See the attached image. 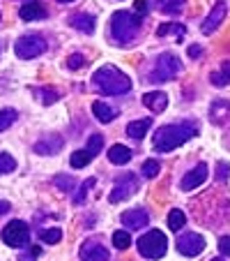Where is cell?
Instances as JSON below:
<instances>
[{
  "label": "cell",
  "mask_w": 230,
  "mask_h": 261,
  "mask_svg": "<svg viewBox=\"0 0 230 261\" xmlns=\"http://www.w3.org/2000/svg\"><path fill=\"white\" fill-rule=\"evenodd\" d=\"M143 104H145L150 111H154V114H161L168 107V95L161 93V90H152V93L143 95Z\"/></svg>",
  "instance_id": "9a60e30c"
},
{
  "label": "cell",
  "mask_w": 230,
  "mask_h": 261,
  "mask_svg": "<svg viewBox=\"0 0 230 261\" xmlns=\"http://www.w3.org/2000/svg\"><path fill=\"white\" fill-rule=\"evenodd\" d=\"M55 185H58L62 192H72L74 190V178L72 176H55Z\"/></svg>",
  "instance_id": "d6a6232c"
},
{
  "label": "cell",
  "mask_w": 230,
  "mask_h": 261,
  "mask_svg": "<svg viewBox=\"0 0 230 261\" xmlns=\"http://www.w3.org/2000/svg\"><path fill=\"white\" fill-rule=\"evenodd\" d=\"M0 238H3V243L10 247H23L30 243V231H28V224L21 220H12L10 224H7L5 229H3V233H0Z\"/></svg>",
  "instance_id": "52a82bcc"
},
{
  "label": "cell",
  "mask_w": 230,
  "mask_h": 261,
  "mask_svg": "<svg viewBox=\"0 0 230 261\" xmlns=\"http://www.w3.org/2000/svg\"><path fill=\"white\" fill-rule=\"evenodd\" d=\"M210 81L216 86V88H223V86L230 84V60H225V63L221 65L219 72H212L210 74Z\"/></svg>",
  "instance_id": "7402d4cb"
},
{
  "label": "cell",
  "mask_w": 230,
  "mask_h": 261,
  "mask_svg": "<svg viewBox=\"0 0 230 261\" xmlns=\"http://www.w3.org/2000/svg\"><path fill=\"white\" fill-rule=\"evenodd\" d=\"M207 176H210V169H207V164H205V162H201V164H198L196 169H191V171L186 173L184 178H182L180 188L184 190V192H191V190L201 188L203 182L207 180Z\"/></svg>",
  "instance_id": "30bf717a"
},
{
  "label": "cell",
  "mask_w": 230,
  "mask_h": 261,
  "mask_svg": "<svg viewBox=\"0 0 230 261\" xmlns=\"http://www.w3.org/2000/svg\"><path fill=\"white\" fill-rule=\"evenodd\" d=\"M69 25L76 30H81V33L85 35H92L94 28H97V19H94L92 14H83V12H79V14L69 16Z\"/></svg>",
  "instance_id": "2e32d148"
},
{
  "label": "cell",
  "mask_w": 230,
  "mask_h": 261,
  "mask_svg": "<svg viewBox=\"0 0 230 261\" xmlns=\"http://www.w3.org/2000/svg\"><path fill=\"white\" fill-rule=\"evenodd\" d=\"M58 3H74V0H58Z\"/></svg>",
  "instance_id": "60d3db41"
},
{
  "label": "cell",
  "mask_w": 230,
  "mask_h": 261,
  "mask_svg": "<svg viewBox=\"0 0 230 261\" xmlns=\"http://www.w3.org/2000/svg\"><path fill=\"white\" fill-rule=\"evenodd\" d=\"M113 245L118 247V250H127L132 245V236L127 231H115L113 233Z\"/></svg>",
  "instance_id": "4dcf8cb0"
},
{
  "label": "cell",
  "mask_w": 230,
  "mask_h": 261,
  "mask_svg": "<svg viewBox=\"0 0 230 261\" xmlns=\"http://www.w3.org/2000/svg\"><path fill=\"white\" fill-rule=\"evenodd\" d=\"M92 114H94V118H97L99 123H111V120H115L118 111H115L113 107H108L106 102L97 99V102H92Z\"/></svg>",
  "instance_id": "d6986e66"
},
{
  "label": "cell",
  "mask_w": 230,
  "mask_h": 261,
  "mask_svg": "<svg viewBox=\"0 0 230 261\" xmlns=\"http://www.w3.org/2000/svg\"><path fill=\"white\" fill-rule=\"evenodd\" d=\"M108 160H111L113 164H127L129 160H132V150H129L127 146H122V143H115V146H111V150H108Z\"/></svg>",
  "instance_id": "44dd1931"
},
{
  "label": "cell",
  "mask_w": 230,
  "mask_h": 261,
  "mask_svg": "<svg viewBox=\"0 0 230 261\" xmlns=\"http://www.w3.org/2000/svg\"><path fill=\"white\" fill-rule=\"evenodd\" d=\"M152 127V120L150 118H141V120H134V123L127 125V134L132 139H136V141H141L143 137H145L147 132H150Z\"/></svg>",
  "instance_id": "ffe728a7"
},
{
  "label": "cell",
  "mask_w": 230,
  "mask_h": 261,
  "mask_svg": "<svg viewBox=\"0 0 230 261\" xmlns=\"http://www.w3.org/2000/svg\"><path fill=\"white\" fill-rule=\"evenodd\" d=\"M81 261H111V256L99 241H85L81 245Z\"/></svg>",
  "instance_id": "8fae6325"
},
{
  "label": "cell",
  "mask_w": 230,
  "mask_h": 261,
  "mask_svg": "<svg viewBox=\"0 0 230 261\" xmlns=\"http://www.w3.org/2000/svg\"><path fill=\"white\" fill-rule=\"evenodd\" d=\"M46 14H49V12H46V7L42 5V0H30V3H23L21 10H19V16L23 21H40V19H44Z\"/></svg>",
  "instance_id": "5bb4252c"
},
{
  "label": "cell",
  "mask_w": 230,
  "mask_h": 261,
  "mask_svg": "<svg viewBox=\"0 0 230 261\" xmlns=\"http://www.w3.org/2000/svg\"><path fill=\"white\" fill-rule=\"evenodd\" d=\"M92 185H94V178H88V180L81 185L79 192H76V197H74V203H81V201H83L85 194H88V188H92Z\"/></svg>",
  "instance_id": "836d02e7"
},
{
  "label": "cell",
  "mask_w": 230,
  "mask_h": 261,
  "mask_svg": "<svg viewBox=\"0 0 230 261\" xmlns=\"http://www.w3.org/2000/svg\"><path fill=\"white\" fill-rule=\"evenodd\" d=\"M10 201H3V199H0V215H5V213H10Z\"/></svg>",
  "instance_id": "ab89813d"
},
{
  "label": "cell",
  "mask_w": 230,
  "mask_h": 261,
  "mask_svg": "<svg viewBox=\"0 0 230 261\" xmlns=\"http://www.w3.org/2000/svg\"><path fill=\"white\" fill-rule=\"evenodd\" d=\"M122 224L129 229H143L150 224V215H147V211H143V208H129V211L122 213Z\"/></svg>",
  "instance_id": "7c38bea8"
},
{
  "label": "cell",
  "mask_w": 230,
  "mask_h": 261,
  "mask_svg": "<svg viewBox=\"0 0 230 261\" xmlns=\"http://www.w3.org/2000/svg\"><path fill=\"white\" fill-rule=\"evenodd\" d=\"M138 30H141V16L132 12H115L111 16V37L115 44L127 46L136 40Z\"/></svg>",
  "instance_id": "3957f363"
},
{
  "label": "cell",
  "mask_w": 230,
  "mask_h": 261,
  "mask_svg": "<svg viewBox=\"0 0 230 261\" xmlns=\"http://www.w3.org/2000/svg\"><path fill=\"white\" fill-rule=\"evenodd\" d=\"M60 148H62V137L51 134L49 139H42V141L35 143V153H40V155H55Z\"/></svg>",
  "instance_id": "ac0fdd59"
},
{
  "label": "cell",
  "mask_w": 230,
  "mask_h": 261,
  "mask_svg": "<svg viewBox=\"0 0 230 261\" xmlns=\"http://www.w3.org/2000/svg\"><path fill=\"white\" fill-rule=\"evenodd\" d=\"M228 173H230V167L225 162H219V167H216V178L219 180H225L228 178Z\"/></svg>",
  "instance_id": "8d00e7d4"
},
{
  "label": "cell",
  "mask_w": 230,
  "mask_h": 261,
  "mask_svg": "<svg viewBox=\"0 0 230 261\" xmlns=\"http://www.w3.org/2000/svg\"><path fill=\"white\" fill-rule=\"evenodd\" d=\"M46 51V40L42 37V35H23V37H19L14 44V54L19 56L21 60H32L37 58V56H42Z\"/></svg>",
  "instance_id": "5b68a950"
},
{
  "label": "cell",
  "mask_w": 230,
  "mask_h": 261,
  "mask_svg": "<svg viewBox=\"0 0 230 261\" xmlns=\"http://www.w3.org/2000/svg\"><path fill=\"white\" fill-rule=\"evenodd\" d=\"M219 252L223 256H230V236H223L219 241Z\"/></svg>",
  "instance_id": "d590c367"
},
{
  "label": "cell",
  "mask_w": 230,
  "mask_h": 261,
  "mask_svg": "<svg viewBox=\"0 0 230 261\" xmlns=\"http://www.w3.org/2000/svg\"><path fill=\"white\" fill-rule=\"evenodd\" d=\"M198 134V125L196 123H173V125H163L154 132V150L161 153H171L175 148H180L182 143H186L189 139H193Z\"/></svg>",
  "instance_id": "6da1fadb"
},
{
  "label": "cell",
  "mask_w": 230,
  "mask_h": 261,
  "mask_svg": "<svg viewBox=\"0 0 230 261\" xmlns=\"http://www.w3.org/2000/svg\"><path fill=\"white\" fill-rule=\"evenodd\" d=\"M159 171H161V164H159L157 160H147V162H143V176L145 178H157Z\"/></svg>",
  "instance_id": "f546056e"
},
{
  "label": "cell",
  "mask_w": 230,
  "mask_h": 261,
  "mask_svg": "<svg viewBox=\"0 0 230 261\" xmlns=\"http://www.w3.org/2000/svg\"><path fill=\"white\" fill-rule=\"evenodd\" d=\"M102 146H104V137H102V134H92V137L88 139V146H85V150H88L92 158H97V155L102 153Z\"/></svg>",
  "instance_id": "4316f807"
},
{
  "label": "cell",
  "mask_w": 230,
  "mask_h": 261,
  "mask_svg": "<svg viewBox=\"0 0 230 261\" xmlns=\"http://www.w3.org/2000/svg\"><path fill=\"white\" fill-rule=\"evenodd\" d=\"M186 0H157V7L163 12V14H180L184 10Z\"/></svg>",
  "instance_id": "603a6c76"
},
{
  "label": "cell",
  "mask_w": 230,
  "mask_h": 261,
  "mask_svg": "<svg viewBox=\"0 0 230 261\" xmlns=\"http://www.w3.org/2000/svg\"><path fill=\"white\" fill-rule=\"evenodd\" d=\"M225 14H228V5H225L223 0H221V3H216V5L212 7L210 16H207V19H205V23H203V28H201V30H203V33H205V35L214 33V30L221 25V21L225 19Z\"/></svg>",
  "instance_id": "4fadbf2b"
},
{
  "label": "cell",
  "mask_w": 230,
  "mask_h": 261,
  "mask_svg": "<svg viewBox=\"0 0 230 261\" xmlns=\"http://www.w3.org/2000/svg\"><path fill=\"white\" fill-rule=\"evenodd\" d=\"M14 120H16V111H14V109H3V111H0V132H5V129L10 127Z\"/></svg>",
  "instance_id": "f1b7e54d"
},
{
  "label": "cell",
  "mask_w": 230,
  "mask_h": 261,
  "mask_svg": "<svg viewBox=\"0 0 230 261\" xmlns=\"http://www.w3.org/2000/svg\"><path fill=\"white\" fill-rule=\"evenodd\" d=\"M92 84L102 90L104 95H124L132 90V79L124 72H120L113 65H104L94 72Z\"/></svg>",
  "instance_id": "7a4b0ae2"
},
{
  "label": "cell",
  "mask_w": 230,
  "mask_h": 261,
  "mask_svg": "<svg viewBox=\"0 0 230 261\" xmlns=\"http://www.w3.org/2000/svg\"><path fill=\"white\" fill-rule=\"evenodd\" d=\"M16 169V160L10 153H0V176L3 173H12Z\"/></svg>",
  "instance_id": "83f0119b"
},
{
  "label": "cell",
  "mask_w": 230,
  "mask_h": 261,
  "mask_svg": "<svg viewBox=\"0 0 230 261\" xmlns=\"http://www.w3.org/2000/svg\"><path fill=\"white\" fill-rule=\"evenodd\" d=\"M136 12L138 16H143L147 12V0H136Z\"/></svg>",
  "instance_id": "f35d334b"
},
{
  "label": "cell",
  "mask_w": 230,
  "mask_h": 261,
  "mask_svg": "<svg viewBox=\"0 0 230 261\" xmlns=\"http://www.w3.org/2000/svg\"><path fill=\"white\" fill-rule=\"evenodd\" d=\"M210 120L214 125H225L230 120V102L225 99H216L210 107Z\"/></svg>",
  "instance_id": "e0dca14e"
},
{
  "label": "cell",
  "mask_w": 230,
  "mask_h": 261,
  "mask_svg": "<svg viewBox=\"0 0 230 261\" xmlns=\"http://www.w3.org/2000/svg\"><path fill=\"white\" fill-rule=\"evenodd\" d=\"M189 56H191V58H198V56H203V46L191 44V46H189Z\"/></svg>",
  "instance_id": "74e56055"
},
{
  "label": "cell",
  "mask_w": 230,
  "mask_h": 261,
  "mask_svg": "<svg viewBox=\"0 0 230 261\" xmlns=\"http://www.w3.org/2000/svg\"><path fill=\"white\" fill-rule=\"evenodd\" d=\"M42 243H49V245H53V243H60V238H62V231H60L58 227L55 229H44V231L40 233Z\"/></svg>",
  "instance_id": "1f68e13d"
},
{
  "label": "cell",
  "mask_w": 230,
  "mask_h": 261,
  "mask_svg": "<svg viewBox=\"0 0 230 261\" xmlns=\"http://www.w3.org/2000/svg\"><path fill=\"white\" fill-rule=\"evenodd\" d=\"M168 33L177 35V37H184V25L182 23H161L157 28V37H166Z\"/></svg>",
  "instance_id": "484cf974"
},
{
  "label": "cell",
  "mask_w": 230,
  "mask_h": 261,
  "mask_svg": "<svg viewBox=\"0 0 230 261\" xmlns=\"http://www.w3.org/2000/svg\"><path fill=\"white\" fill-rule=\"evenodd\" d=\"M212 261H223V259H221V256H216V259H212Z\"/></svg>",
  "instance_id": "b9f144b4"
},
{
  "label": "cell",
  "mask_w": 230,
  "mask_h": 261,
  "mask_svg": "<svg viewBox=\"0 0 230 261\" xmlns=\"http://www.w3.org/2000/svg\"><path fill=\"white\" fill-rule=\"evenodd\" d=\"M168 250V241L159 229H152V231L143 233L138 238V252H141L145 259H161Z\"/></svg>",
  "instance_id": "277c9868"
},
{
  "label": "cell",
  "mask_w": 230,
  "mask_h": 261,
  "mask_svg": "<svg viewBox=\"0 0 230 261\" xmlns=\"http://www.w3.org/2000/svg\"><path fill=\"white\" fill-rule=\"evenodd\" d=\"M184 222H186V217L180 208H173V211L168 213V227H171L173 231H180V229L184 227Z\"/></svg>",
  "instance_id": "d4e9b609"
},
{
  "label": "cell",
  "mask_w": 230,
  "mask_h": 261,
  "mask_svg": "<svg viewBox=\"0 0 230 261\" xmlns=\"http://www.w3.org/2000/svg\"><path fill=\"white\" fill-rule=\"evenodd\" d=\"M90 160H92V155L85 150V148H81V150H74L72 158H69V164H72L74 169H83L90 164Z\"/></svg>",
  "instance_id": "cb8c5ba5"
},
{
  "label": "cell",
  "mask_w": 230,
  "mask_h": 261,
  "mask_svg": "<svg viewBox=\"0 0 230 261\" xmlns=\"http://www.w3.org/2000/svg\"><path fill=\"white\" fill-rule=\"evenodd\" d=\"M182 72V63L177 60V56L173 54H161L157 58V65L152 69V81H171L175 74Z\"/></svg>",
  "instance_id": "8992f818"
},
{
  "label": "cell",
  "mask_w": 230,
  "mask_h": 261,
  "mask_svg": "<svg viewBox=\"0 0 230 261\" xmlns=\"http://www.w3.org/2000/svg\"><path fill=\"white\" fill-rule=\"evenodd\" d=\"M85 65V58L81 54H74V56H69L67 58V67L69 69H79V67H83Z\"/></svg>",
  "instance_id": "e575fe53"
},
{
  "label": "cell",
  "mask_w": 230,
  "mask_h": 261,
  "mask_svg": "<svg viewBox=\"0 0 230 261\" xmlns=\"http://www.w3.org/2000/svg\"><path fill=\"white\" fill-rule=\"evenodd\" d=\"M138 190V178L134 173H122V176L115 180V188H113L111 197L108 201L111 203H120V201H127L129 197H134Z\"/></svg>",
  "instance_id": "ba28073f"
},
{
  "label": "cell",
  "mask_w": 230,
  "mask_h": 261,
  "mask_svg": "<svg viewBox=\"0 0 230 261\" xmlns=\"http://www.w3.org/2000/svg\"><path fill=\"white\" fill-rule=\"evenodd\" d=\"M177 250L184 256H198L203 250H205V238L201 233H184V236L177 241Z\"/></svg>",
  "instance_id": "9c48e42d"
}]
</instances>
